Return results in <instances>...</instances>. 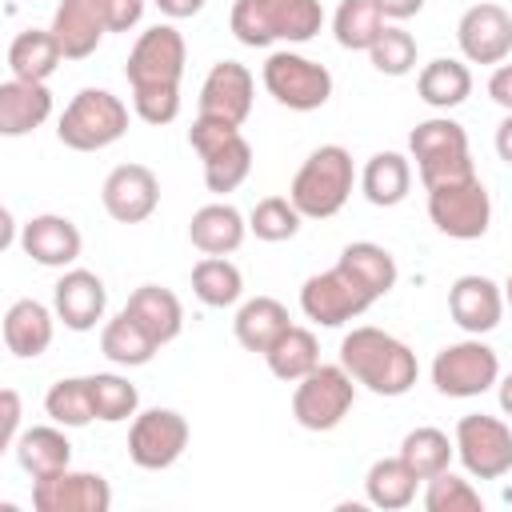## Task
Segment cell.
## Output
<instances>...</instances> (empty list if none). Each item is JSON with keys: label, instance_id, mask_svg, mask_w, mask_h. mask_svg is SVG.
Returning a JSON list of instances; mask_svg holds the SVG:
<instances>
[{"label": "cell", "instance_id": "cell-1", "mask_svg": "<svg viewBox=\"0 0 512 512\" xmlns=\"http://www.w3.org/2000/svg\"><path fill=\"white\" fill-rule=\"evenodd\" d=\"M184 36L172 24H152L136 36L124 76L132 84V108L144 124H172L180 116V76H184Z\"/></svg>", "mask_w": 512, "mask_h": 512}, {"label": "cell", "instance_id": "cell-2", "mask_svg": "<svg viewBox=\"0 0 512 512\" xmlns=\"http://www.w3.org/2000/svg\"><path fill=\"white\" fill-rule=\"evenodd\" d=\"M340 364L348 368L356 384H364L376 396H404L420 376L416 352L392 332L372 328V324L352 328L340 340Z\"/></svg>", "mask_w": 512, "mask_h": 512}, {"label": "cell", "instance_id": "cell-3", "mask_svg": "<svg viewBox=\"0 0 512 512\" xmlns=\"http://www.w3.org/2000/svg\"><path fill=\"white\" fill-rule=\"evenodd\" d=\"M228 24L232 36L248 48H268L276 40L304 44L320 32L324 8L320 0H236Z\"/></svg>", "mask_w": 512, "mask_h": 512}, {"label": "cell", "instance_id": "cell-4", "mask_svg": "<svg viewBox=\"0 0 512 512\" xmlns=\"http://www.w3.org/2000/svg\"><path fill=\"white\" fill-rule=\"evenodd\" d=\"M356 184V168H352V152L340 144H320L292 176L288 200L300 208L304 220H328L336 216Z\"/></svg>", "mask_w": 512, "mask_h": 512}, {"label": "cell", "instance_id": "cell-5", "mask_svg": "<svg viewBox=\"0 0 512 512\" xmlns=\"http://www.w3.org/2000/svg\"><path fill=\"white\" fill-rule=\"evenodd\" d=\"M408 152L416 160V176H420L424 192L436 188V184L476 176V164H472V152H468V132L448 116L420 120L408 132Z\"/></svg>", "mask_w": 512, "mask_h": 512}, {"label": "cell", "instance_id": "cell-6", "mask_svg": "<svg viewBox=\"0 0 512 512\" xmlns=\"http://www.w3.org/2000/svg\"><path fill=\"white\" fill-rule=\"evenodd\" d=\"M188 144L196 148L200 164H204V184L208 192L224 196L236 192L248 172H252V144L244 140L240 124L216 120V116H196L188 128Z\"/></svg>", "mask_w": 512, "mask_h": 512}, {"label": "cell", "instance_id": "cell-7", "mask_svg": "<svg viewBox=\"0 0 512 512\" xmlns=\"http://www.w3.org/2000/svg\"><path fill=\"white\" fill-rule=\"evenodd\" d=\"M124 132H128V104L108 88H80L56 124L60 144L72 152H100L116 144Z\"/></svg>", "mask_w": 512, "mask_h": 512}, {"label": "cell", "instance_id": "cell-8", "mask_svg": "<svg viewBox=\"0 0 512 512\" xmlns=\"http://www.w3.org/2000/svg\"><path fill=\"white\" fill-rule=\"evenodd\" d=\"M356 404V380L344 364H316L292 392V416L308 432H332Z\"/></svg>", "mask_w": 512, "mask_h": 512}, {"label": "cell", "instance_id": "cell-9", "mask_svg": "<svg viewBox=\"0 0 512 512\" xmlns=\"http://www.w3.org/2000/svg\"><path fill=\"white\" fill-rule=\"evenodd\" d=\"M264 88L276 104L292 108V112H316L328 104L332 96V72L300 52H272L264 60Z\"/></svg>", "mask_w": 512, "mask_h": 512}, {"label": "cell", "instance_id": "cell-10", "mask_svg": "<svg viewBox=\"0 0 512 512\" xmlns=\"http://www.w3.org/2000/svg\"><path fill=\"white\" fill-rule=\"evenodd\" d=\"M428 216L452 240H480L492 224V200L480 176L428 188Z\"/></svg>", "mask_w": 512, "mask_h": 512}, {"label": "cell", "instance_id": "cell-11", "mask_svg": "<svg viewBox=\"0 0 512 512\" xmlns=\"http://www.w3.org/2000/svg\"><path fill=\"white\" fill-rule=\"evenodd\" d=\"M496 380H500V356L480 336H468L460 344H448L432 360V384H436L440 396L468 400V396L488 392Z\"/></svg>", "mask_w": 512, "mask_h": 512}, {"label": "cell", "instance_id": "cell-12", "mask_svg": "<svg viewBox=\"0 0 512 512\" xmlns=\"http://www.w3.org/2000/svg\"><path fill=\"white\" fill-rule=\"evenodd\" d=\"M456 456L476 480H500L512 472V428L500 416L468 412L456 420Z\"/></svg>", "mask_w": 512, "mask_h": 512}, {"label": "cell", "instance_id": "cell-13", "mask_svg": "<svg viewBox=\"0 0 512 512\" xmlns=\"http://www.w3.org/2000/svg\"><path fill=\"white\" fill-rule=\"evenodd\" d=\"M188 420L176 412V408H148V412H136L132 416V428H128V456L136 468L144 472H160V468H172L184 448H188Z\"/></svg>", "mask_w": 512, "mask_h": 512}, {"label": "cell", "instance_id": "cell-14", "mask_svg": "<svg viewBox=\"0 0 512 512\" xmlns=\"http://www.w3.org/2000/svg\"><path fill=\"white\" fill-rule=\"evenodd\" d=\"M372 304H376V300H372V296L348 276V268H340V264H332L328 272L308 276L304 288H300V308H304V316H308L312 324H320V328H340V324L364 316Z\"/></svg>", "mask_w": 512, "mask_h": 512}, {"label": "cell", "instance_id": "cell-15", "mask_svg": "<svg viewBox=\"0 0 512 512\" xmlns=\"http://www.w3.org/2000/svg\"><path fill=\"white\" fill-rule=\"evenodd\" d=\"M456 44L468 64H504L512 52V12L492 0L472 4L456 24Z\"/></svg>", "mask_w": 512, "mask_h": 512}, {"label": "cell", "instance_id": "cell-16", "mask_svg": "<svg viewBox=\"0 0 512 512\" xmlns=\"http://www.w3.org/2000/svg\"><path fill=\"white\" fill-rule=\"evenodd\" d=\"M32 508L36 512H108L112 488L100 472H56L44 480H32Z\"/></svg>", "mask_w": 512, "mask_h": 512}, {"label": "cell", "instance_id": "cell-17", "mask_svg": "<svg viewBox=\"0 0 512 512\" xmlns=\"http://www.w3.org/2000/svg\"><path fill=\"white\" fill-rule=\"evenodd\" d=\"M100 200H104V212L116 224H140L160 204V180L148 164H120L104 176Z\"/></svg>", "mask_w": 512, "mask_h": 512}, {"label": "cell", "instance_id": "cell-18", "mask_svg": "<svg viewBox=\"0 0 512 512\" xmlns=\"http://www.w3.org/2000/svg\"><path fill=\"white\" fill-rule=\"evenodd\" d=\"M252 96H256V80L240 60H220L208 68L204 84H200V116H216L228 124H244L252 112Z\"/></svg>", "mask_w": 512, "mask_h": 512}, {"label": "cell", "instance_id": "cell-19", "mask_svg": "<svg viewBox=\"0 0 512 512\" xmlns=\"http://www.w3.org/2000/svg\"><path fill=\"white\" fill-rule=\"evenodd\" d=\"M104 308H108V292H104V280L88 268H68L56 288H52V312L64 328L72 332H88L104 320Z\"/></svg>", "mask_w": 512, "mask_h": 512}, {"label": "cell", "instance_id": "cell-20", "mask_svg": "<svg viewBox=\"0 0 512 512\" xmlns=\"http://www.w3.org/2000/svg\"><path fill=\"white\" fill-rule=\"evenodd\" d=\"M448 312H452V320L468 336H484L504 316V288L496 280L480 276V272H468V276L452 280V288H448Z\"/></svg>", "mask_w": 512, "mask_h": 512}, {"label": "cell", "instance_id": "cell-21", "mask_svg": "<svg viewBox=\"0 0 512 512\" xmlns=\"http://www.w3.org/2000/svg\"><path fill=\"white\" fill-rule=\"evenodd\" d=\"M108 32L104 0H60L52 12V36L64 48V60H84L100 48Z\"/></svg>", "mask_w": 512, "mask_h": 512}, {"label": "cell", "instance_id": "cell-22", "mask_svg": "<svg viewBox=\"0 0 512 512\" xmlns=\"http://www.w3.org/2000/svg\"><path fill=\"white\" fill-rule=\"evenodd\" d=\"M20 248L44 264V268H68L76 264L84 240H80V228L68 220V216H56V212H40L32 216L24 228H20Z\"/></svg>", "mask_w": 512, "mask_h": 512}, {"label": "cell", "instance_id": "cell-23", "mask_svg": "<svg viewBox=\"0 0 512 512\" xmlns=\"http://www.w3.org/2000/svg\"><path fill=\"white\" fill-rule=\"evenodd\" d=\"M52 116V92L44 80L8 76L0 84V136H28Z\"/></svg>", "mask_w": 512, "mask_h": 512}, {"label": "cell", "instance_id": "cell-24", "mask_svg": "<svg viewBox=\"0 0 512 512\" xmlns=\"http://www.w3.org/2000/svg\"><path fill=\"white\" fill-rule=\"evenodd\" d=\"M244 232H248V220L240 216V208H232L228 200H216V204H204L192 212L188 220V240L192 248H200L204 256H228L244 244Z\"/></svg>", "mask_w": 512, "mask_h": 512}, {"label": "cell", "instance_id": "cell-25", "mask_svg": "<svg viewBox=\"0 0 512 512\" xmlns=\"http://www.w3.org/2000/svg\"><path fill=\"white\" fill-rule=\"evenodd\" d=\"M52 332H56V312H48L40 300L24 296L4 312V344L20 360H36L40 352H48Z\"/></svg>", "mask_w": 512, "mask_h": 512}, {"label": "cell", "instance_id": "cell-26", "mask_svg": "<svg viewBox=\"0 0 512 512\" xmlns=\"http://www.w3.org/2000/svg\"><path fill=\"white\" fill-rule=\"evenodd\" d=\"M16 452V464L32 476V480H44V476H56L72 464V444L68 436L60 432V424H36V428H24L20 440L12 444Z\"/></svg>", "mask_w": 512, "mask_h": 512}, {"label": "cell", "instance_id": "cell-27", "mask_svg": "<svg viewBox=\"0 0 512 512\" xmlns=\"http://www.w3.org/2000/svg\"><path fill=\"white\" fill-rule=\"evenodd\" d=\"M124 312H128L132 320H140V328H144L160 348L172 344V340L180 336V328H184V308H180L176 292H168V288H160V284H140V288L128 296Z\"/></svg>", "mask_w": 512, "mask_h": 512}, {"label": "cell", "instance_id": "cell-28", "mask_svg": "<svg viewBox=\"0 0 512 512\" xmlns=\"http://www.w3.org/2000/svg\"><path fill=\"white\" fill-rule=\"evenodd\" d=\"M288 324H292V316H288V308H284L276 296H252V300H244V304L236 308L232 332H236V340H240L248 352H260V356H264Z\"/></svg>", "mask_w": 512, "mask_h": 512}, {"label": "cell", "instance_id": "cell-29", "mask_svg": "<svg viewBox=\"0 0 512 512\" xmlns=\"http://www.w3.org/2000/svg\"><path fill=\"white\" fill-rule=\"evenodd\" d=\"M416 92H420V100H424L428 108H440V112L460 108V104L472 96V72H468L464 60L436 56V60H428V64L420 68Z\"/></svg>", "mask_w": 512, "mask_h": 512}, {"label": "cell", "instance_id": "cell-30", "mask_svg": "<svg viewBox=\"0 0 512 512\" xmlns=\"http://www.w3.org/2000/svg\"><path fill=\"white\" fill-rule=\"evenodd\" d=\"M336 264L348 268V276H352L372 300L388 296V292L396 288V276H400L392 252H388L384 244H372V240H356V244H348V248L340 252Z\"/></svg>", "mask_w": 512, "mask_h": 512}, {"label": "cell", "instance_id": "cell-31", "mask_svg": "<svg viewBox=\"0 0 512 512\" xmlns=\"http://www.w3.org/2000/svg\"><path fill=\"white\" fill-rule=\"evenodd\" d=\"M412 188V160L400 152H376L368 156L364 172H360V192L368 196V204L376 208H396Z\"/></svg>", "mask_w": 512, "mask_h": 512}, {"label": "cell", "instance_id": "cell-32", "mask_svg": "<svg viewBox=\"0 0 512 512\" xmlns=\"http://www.w3.org/2000/svg\"><path fill=\"white\" fill-rule=\"evenodd\" d=\"M264 360H268V372H272L276 380H284V384L304 380V376L320 364L316 332H312V328H300V324H288V328L276 336V344L264 352Z\"/></svg>", "mask_w": 512, "mask_h": 512}, {"label": "cell", "instance_id": "cell-33", "mask_svg": "<svg viewBox=\"0 0 512 512\" xmlns=\"http://www.w3.org/2000/svg\"><path fill=\"white\" fill-rule=\"evenodd\" d=\"M64 60L60 40L52 28H28L8 44V72L20 80H48Z\"/></svg>", "mask_w": 512, "mask_h": 512}, {"label": "cell", "instance_id": "cell-34", "mask_svg": "<svg viewBox=\"0 0 512 512\" xmlns=\"http://www.w3.org/2000/svg\"><path fill=\"white\" fill-rule=\"evenodd\" d=\"M416 484L420 476L404 464V456H384L368 468L364 476V492H368V504L384 508V512H396V508H408L416 500Z\"/></svg>", "mask_w": 512, "mask_h": 512}, {"label": "cell", "instance_id": "cell-35", "mask_svg": "<svg viewBox=\"0 0 512 512\" xmlns=\"http://www.w3.org/2000/svg\"><path fill=\"white\" fill-rule=\"evenodd\" d=\"M100 352L112 360V364H120V368H140V364H148L156 352H160V344L140 328V320H132L124 308L104 324V332H100Z\"/></svg>", "mask_w": 512, "mask_h": 512}, {"label": "cell", "instance_id": "cell-36", "mask_svg": "<svg viewBox=\"0 0 512 512\" xmlns=\"http://www.w3.org/2000/svg\"><path fill=\"white\" fill-rule=\"evenodd\" d=\"M332 32H336L340 48L368 52L376 44V36L384 32V12L376 8V0H340V8L332 16Z\"/></svg>", "mask_w": 512, "mask_h": 512}, {"label": "cell", "instance_id": "cell-37", "mask_svg": "<svg viewBox=\"0 0 512 512\" xmlns=\"http://www.w3.org/2000/svg\"><path fill=\"white\" fill-rule=\"evenodd\" d=\"M192 292H196L200 304H208V308H228V304L240 300L244 276H240V268H236L228 256H204V260H196V268H192Z\"/></svg>", "mask_w": 512, "mask_h": 512}, {"label": "cell", "instance_id": "cell-38", "mask_svg": "<svg viewBox=\"0 0 512 512\" xmlns=\"http://www.w3.org/2000/svg\"><path fill=\"white\" fill-rule=\"evenodd\" d=\"M400 456H404V464H408L420 480H432L436 472H444V468L452 464L456 440H448V432L424 424V428H412V432L400 440Z\"/></svg>", "mask_w": 512, "mask_h": 512}, {"label": "cell", "instance_id": "cell-39", "mask_svg": "<svg viewBox=\"0 0 512 512\" xmlns=\"http://www.w3.org/2000/svg\"><path fill=\"white\" fill-rule=\"evenodd\" d=\"M44 412L60 424V428H84L96 420V408H92V384L88 376H64L48 388L44 396Z\"/></svg>", "mask_w": 512, "mask_h": 512}, {"label": "cell", "instance_id": "cell-40", "mask_svg": "<svg viewBox=\"0 0 512 512\" xmlns=\"http://www.w3.org/2000/svg\"><path fill=\"white\" fill-rule=\"evenodd\" d=\"M88 384H92V408H96V420H104V424H120V420L136 416V408H140V392H136V384H128V380L116 376V372H96V376H88Z\"/></svg>", "mask_w": 512, "mask_h": 512}, {"label": "cell", "instance_id": "cell-41", "mask_svg": "<svg viewBox=\"0 0 512 512\" xmlns=\"http://www.w3.org/2000/svg\"><path fill=\"white\" fill-rule=\"evenodd\" d=\"M300 220L304 216H300V208L288 196H264L248 212V232H256V240L280 244V240H292L300 232Z\"/></svg>", "mask_w": 512, "mask_h": 512}, {"label": "cell", "instance_id": "cell-42", "mask_svg": "<svg viewBox=\"0 0 512 512\" xmlns=\"http://www.w3.org/2000/svg\"><path fill=\"white\" fill-rule=\"evenodd\" d=\"M368 60L380 76H408L416 68V36L404 32L400 24H384L376 44L368 48Z\"/></svg>", "mask_w": 512, "mask_h": 512}, {"label": "cell", "instance_id": "cell-43", "mask_svg": "<svg viewBox=\"0 0 512 512\" xmlns=\"http://www.w3.org/2000/svg\"><path fill=\"white\" fill-rule=\"evenodd\" d=\"M480 492L464 480V476H456V472H436L432 480H428V488H424V508L428 512H480Z\"/></svg>", "mask_w": 512, "mask_h": 512}, {"label": "cell", "instance_id": "cell-44", "mask_svg": "<svg viewBox=\"0 0 512 512\" xmlns=\"http://www.w3.org/2000/svg\"><path fill=\"white\" fill-rule=\"evenodd\" d=\"M20 416H24L20 392L16 388H4L0 392V448H12L20 440Z\"/></svg>", "mask_w": 512, "mask_h": 512}, {"label": "cell", "instance_id": "cell-45", "mask_svg": "<svg viewBox=\"0 0 512 512\" xmlns=\"http://www.w3.org/2000/svg\"><path fill=\"white\" fill-rule=\"evenodd\" d=\"M108 8V32H128L144 16V0H104Z\"/></svg>", "mask_w": 512, "mask_h": 512}, {"label": "cell", "instance_id": "cell-46", "mask_svg": "<svg viewBox=\"0 0 512 512\" xmlns=\"http://www.w3.org/2000/svg\"><path fill=\"white\" fill-rule=\"evenodd\" d=\"M488 96H492L504 112H512V64H496V72L488 76Z\"/></svg>", "mask_w": 512, "mask_h": 512}, {"label": "cell", "instance_id": "cell-47", "mask_svg": "<svg viewBox=\"0 0 512 512\" xmlns=\"http://www.w3.org/2000/svg\"><path fill=\"white\" fill-rule=\"evenodd\" d=\"M376 8L384 12V20H408L424 8V0H376Z\"/></svg>", "mask_w": 512, "mask_h": 512}, {"label": "cell", "instance_id": "cell-48", "mask_svg": "<svg viewBox=\"0 0 512 512\" xmlns=\"http://www.w3.org/2000/svg\"><path fill=\"white\" fill-rule=\"evenodd\" d=\"M156 8L168 16V20H184V16H196L204 8V0H156Z\"/></svg>", "mask_w": 512, "mask_h": 512}, {"label": "cell", "instance_id": "cell-49", "mask_svg": "<svg viewBox=\"0 0 512 512\" xmlns=\"http://www.w3.org/2000/svg\"><path fill=\"white\" fill-rule=\"evenodd\" d=\"M496 152H500V160L504 164H512V112L500 120V128H496Z\"/></svg>", "mask_w": 512, "mask_h": 512}, {"label": "cell", "instance_id": "cell-50", "mask_svg": "<svg viewBox=\"0 0 512 512\" xmlns=\"http://www.w3.org/2000/svg\"><path fill=\"white\" fill-rule=\"evenodd\" d=\"M496 400H500V412L512 416V372L496 380Z\"/></svg>", "mask_w": 512, "mask_h": 512}, {"label": "cell", "instance_id": "cell-51", "mask_svg": "<svg viewBox=\"0 0 512 512\" xmlns=\"http://www.w3.org/2000/svg\"><path fill=\"white\" fill-rule=\"evenodd\" d=\"M0 244H4V248L12 244V212H4V236H0Z\"/></svg>", "mask_w": 512, "mask_h": 512}, {"label": "cell", "instance_id": "cell-52", "mask_svg": "<svg viewBox=\"0 0 512 512\" xmlns=\"http://www.w3.org/2000/svg\"><path fill=\"white\" fill-rule=\"evenodd\" d=\"M504 304H508V308H512V276H508V280H504Z\"/></svg>", "mask_w": 512, "mask_h": 512}]
</instances>
